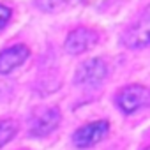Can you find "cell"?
I'll return each mask as SVG.
<instances>
[{
    "label": "cell",
    "mask_w": 150,
    "mask_h": 150,
    "mask_svg": "<svg viewBox=\"0 0 150 150\" xmlns=\"http://www.w3.org/2000/svg\"><path fill=\"white\" fill-rule=\"evenodd\" d=\"M145 150H150V146H148V148H145Z\"/></svg>",
    "instance_id": "12"
},
{
    "label": "cell",
    "mask_w": 150,
    "mask_h": 150,
    "mask_svg": "<svg viewBox=\"0 0 150 150\" xmlns=\"http://www.w3.org/2000/svg\"><path fill=\"white\" fill-rule=\"evenodd\" d=\"M124 42L129 48H143L150 44V7L145 9L138 21L125 32Z\"/></svg>",
    "instance_id": "2"
},
{
    "label": "cell",
    "mask_w": 150,
    "mask_h": 150,
    "mask_svg": "<svg viewBox=\"0 0 150 150\" xmlns=\"http://www.w3.org/2000/svg\"><path fill=\"white\" fill-rule=\"evenodd\" d=\"M9 18H11V11H9V7H6V6L0 4V28H4V27L7 25Z\"/></svg>",
    "instance_id": "10"
},
{
    "label": "cell",
    "mask_w": 150,
    "mask_h": 150,
    "mask_svg": "<svg viewBox=\"0 0 150 150\" xmlns=\"http://www.w3.org/2000/svg\"><path fill=\"white\" fill-rule=\"evenodd\" d=\"M28 57V48L23 44L11 46L4 51H0V74H7L18 65H21Z\"/></svg>",
    "instance_id": "6"
},
{
    "label": "cell",
    "mask_w": 150,
    "mask_h": 150,
    "mask_svg": "<svg viewBox=\"0 0 150 150\" xmlns=\"http://www.w3.org/2000/svg\"><path fill=\"white\" fill-rule=\"evenodd\" d=\"M106 64L101 58H90L83 62L76 71V83L78 85H97L106 78Z\"/></svg>",
    "instance_id": "3"
},
{
    "label": "cell",
    "mask_w": 150,
    "mask_h": 150,
    "mask_svg": "<svg viewBox=\"0 0 150 150\" xmlns=\"http://www.w3.org/2000/svg\"><path fill=\"white\" fill-rule=\"evenodd\" d=\"M71 4H80V2H83V0H69Z\"/></svg>",
    "instance_id": "11"
},
{
    "label": "cell",
    "mask_w": 150,
    "mask_h": 150,
    "mask_svg": "<svg viewBox=\"0 0 150 150\" xmlns=\"http://www.w3.org/2000/svg\"><path fill=\"white\" fill-rule=\"evenodd\" d=\"M118 106L125 113H132L146 104H150V90L141 85H129L117 96Z\"/></svg>",
    "instance_id": "1"
},
{
    "label": "cell",
    "mask_w": 150,
    "mask_h": 150,
    "mask_svg": "<svg viewBox=\"0 0 150 150\" xmlns=\"http://www.w3.org/2000/svg\"><path fill=\"white\" fill-rule=\"evenodd\" d=\"M64 0H35V6L41 11H55L62 6Z\"/></svg>",
    "instance_id": "9"
},
{
    "label": "cell",
    "mask_w": 150,
    "mask_h": 150,
    "mask_svg": "<svg viewBox=\"0 0 150 150\" xmlns=\"http://www.w3.org/2000/svg\"><path fill=\"white\" fill-rule=\"evenodd\" d=\"M97 41V34L81 27V28H76L72 30L67 39H65V50L72 55H78V53H83L87 51L94 42Z\"/></svg>",
    "instance_id": "5"
},
{
    "label": "cell",
    "mask_w": 150,
    "mask_h": 150,
    "mask_svg": "<svg viewBox=\"0 0 150 150\" xmlns=\"http://www.w3.org/2000/svg\"><path fill=\"white\" fill-rule=\"evenodd\" d=\"M16 134V122L13 120H0V146L11 141Z\"/></svg>",
    "instance_id": "8"
},
{
    "label": "cell",
    "mask_w": 150,
    "mask_h": 150,
    "mask_svg": "<svg viewBox=\"0 0 150 150\" xmlns=\"http://www.w3.org/2000/svg\"><path fill=\"white\" fill-rule=\"evenodd\" d=\"M60 124V111L57 108L46 110L41 117H37V120L32 124L30 134L32 136H46L51 131H55Z\"/></svg>",
    "instance_id": "7"
},
{
    "label": "cell",
    "mask_w": 150,
    "mask_h": 150,
    "mask_svg": "<svg viewBox=\"0 0 150 150\" xmlns=\"http://www.w3.org/2000/svg\"><path fill=\"white\" fill-rule=\"evenodd\" d=\"M108 129H110V125H108V122H104V120L87 124L85 127H81V129H78L76 132H74L72 141L76 143L80 148H87V146H90V145L101 141V139L106 136Z\"/></svg>",
    "instance_id": "4"
}]
</instances>
